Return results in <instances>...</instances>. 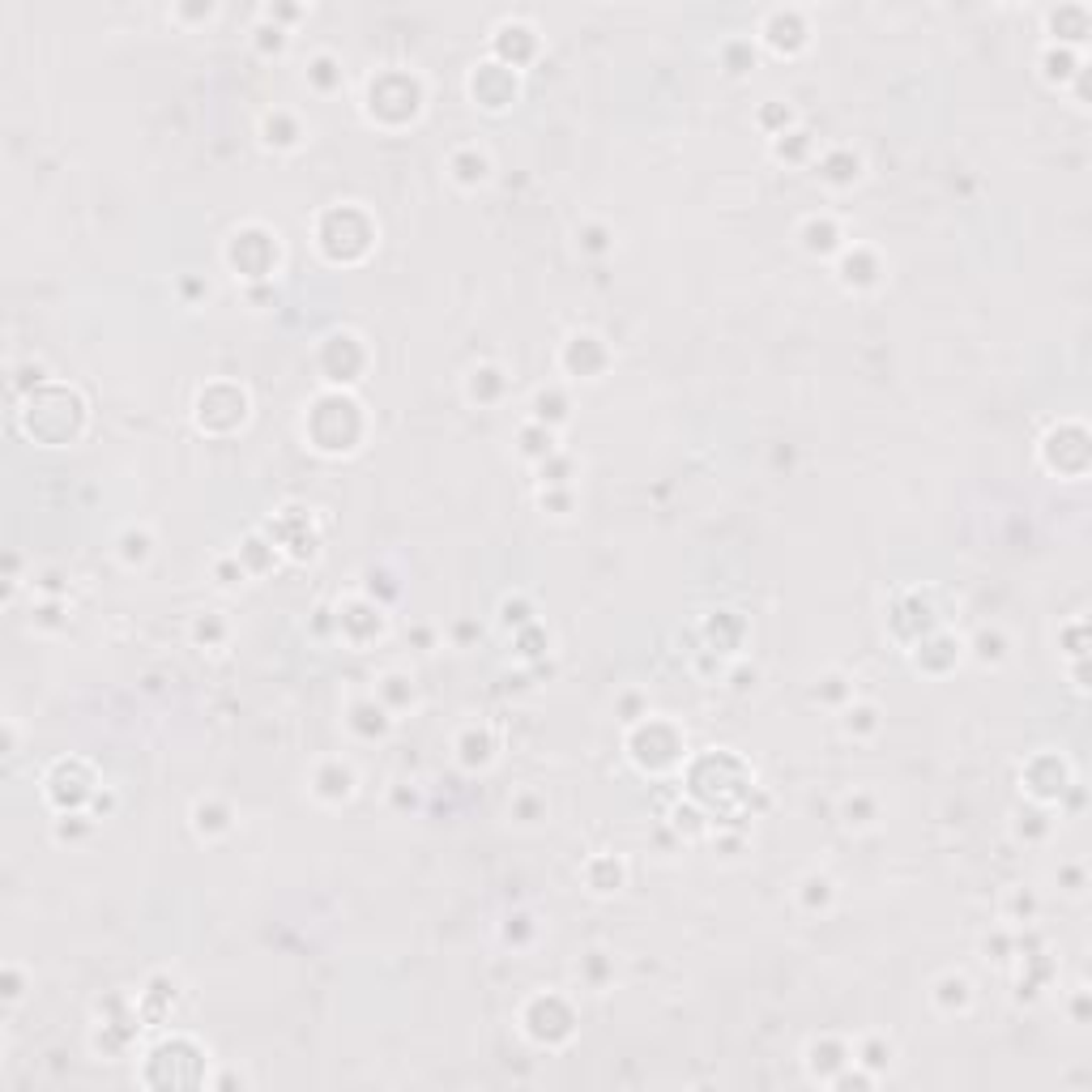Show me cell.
I'll use <instances>...</instances> for the list:
<instances>
[{
	"instance_id": "obj_1",
	"label": "cell",
	"mask_w": 1092,
	"mask_h": 1092,
	"mask_svg": "<svg viewBox=\"0 0 1092 1092\" xmlns=\"http://www.w3.org/2000/svg\"><path fill=\"white\" fill-rule=\"evenodd\" d=\"M418 103H423L418 81L405 78V73H384V78H376L367 85V112L384 124L393 120L389 112H397V124L414 120V116H418Z\"/></svg>"
},
{
	"instance_id": "obj_2",
	"label": "cell",
	"mask_w": 1092,
	"mask_h": 1092,
	"mask_svg": "<svg viewBox=\"0 0 1092 1092\" xmlns=\"http://www.w3.org/2000/svg\"><path fill=\"white\" fill-rule=\"evenodd\" d=\"M312 794H316L321 803H346V798L355 794V772L346 769V764H337V760H329V764L312 777Z\"/></svg>"
},
{
	"instance_id": "obj_3",
	"label": "cell",
	"mask_w": 1092,
	"mask_h": 1092,
	"mask_svg": "<svg viewBox=\"0 0 1092 1092\" xmlns=\"http://www.w3.org/2000/svg\"><path fill=\"white\" fill-rule=\"evenodd\" d=\"M858 171H862V162H858V154H850V150H832L828 159H819V180H824V184H832V188H845V184H853V180H858Z\"/></svg>"
},
{
	"instance_id": "obj_4",
	"label": "cell",
	"mask_w": 1092,
	"mask_h": 1092,
	"mask_svg": "<svg viewBox=\"0 0 1092 1092\" xmlns=\"http://www.w3.org/2000/svg\"><path fill=\"white\" fill-rule=\"evenodd\" d=\"M261 132H265V146H278V150H295V146H299V137H303V128L290 120L286 112H274V116H265Z\"/></svg>"
},
{
	"instance_id": "obj_5",
	"label": "cell",
	"mask_w": 1092,
	"mask_h": 1092,
	"mask_svg": "<svg viewBox=\"0 0 1092 1092\" xmlns=\"http://www.w3.org/2000/svg\"><path fill=\"white\" fill-rule=\"evenodd\" d=\"M803 243H807L811 252H819V256L837 252V248H841V235H837V222H832V218H811L807 227H803Z\"/></svg>"
},
{
	"instance_id": "obj_6",
	"label": "cell",
	"mask_w": 1092,
	"mask_h": 1092,
	"mask_svg": "<svg viewBox=\"0 0 1092 1092\" xmlns=\"http://www.w3.org/2000/svg\"><path fill=\"white\" fill-rule=\"evenodd\" d=\"M350 726L359 729L363 738H376V734H384V729H389V709H384V704H376V700H363V704H355Z\"/></svg>"
},
{
	"instance_id": "obj_7",
	"label": "cell",
	"mask_w": 1092,
	"mask_h": 1092,
	"mask_svg": "<svg viewBox=\"0 0 1092 1092\" xmlns=\"http://www.w3.org/2000/svg\"><path fill=\"white\" fill-rule=\"evenodd\" d=\"M452 180H457V184H465V188L483 184V180H486V159L478 154V150H457V154H452Z\"/></svg>"
},
{
	"instance_id": "obj_8",
	"label": "cell",
	"mask_w": 1092,
	"mask_h": 1092,
	"mask_svg": "<svg viewBox=\"0 0 1092 1092\" xmlns=\"http://www.w3.org/2000/svg\"><path fill=\"white\" fill-rule=\"evenodd\" d=\"M499 384H504L499 367H474V371H470V397H474V402H495Z\"/></svg>"
},
{
	"instance_id": "obj_9",
	"label": "cell",
	"mask_w": 1092,
	"mask_h": 1092,
	"mask_svg": "<svg viewBox=\"0 0 1092 1092\" xmlns=\"http://www.w3.org/2000/svg\"><path fill=\"white\" fill-rule=\"evenodd\" d=\"M803 900H807V909H828L832 905V879L828 875H807L803 879Z\"/></svg>"
},
{
	"instance_id": "obj_10",
	"label": "cell",
	"mask_w": 1092,
	"mask_h": 1092,
	"mask_svg": "<svg viewBox=\"0 0 1092 1092\" xmlns=\"http://www.w3.org/2000/svg\"><path fill=\"white\" fill-rule=\"evenodd\" d=\"M308 78L316 81L321 90H333V85L342 81V69L333 64V56H316V60H312V69H308Z\"/></svg>"
},
{
	"instance_id": "obj_11",
	"label": "cell",
	"mask_w": 1092,
	"mask_h": 1092,
	"mask_svg": "<svg viewBox=\"0 0 1092 1092\" xmlns=\"http://www.w3.org/2000/svg\"><path fill=\"white\" fill-rule=\"evenodd\" d=\"M461 760L474 769V764H486L491 760V738L486 734H470L465 743H461Z\"/></svg>"
},
{
	"instance_id": "obj_12",
	"label": "cell",
	"mask_w": 1092,
	"mask_h": 1092,
	"mask_svg": "<svg viewBox=\"0 0 1092 1092\" xmlns=\"http://www.w3.org/2000/svg\"><path fill=\"white\" fill-rule=\"evenodd\" d=\"M85 828H90V819H85V815H78V811L69 815V811H64V815L56 819V841H78Z\"/></svg>"
},
{
	"instance_id": "obj_13",
	"label": "cell",
	"mask_w": 1092,
	"mask_h": 1092,
	"mask_svg": "<svg viewBox=\"0 0 1092 1092\" xmlns=\"http://www.w3.org/2000/svg\"><path fill=\"white\" fill-rule=\"evenodd\" d=\"M124 564H146L150 555V533H124Z\"/></svg>"
},
{
	"instance_id": "obj_14",
	"label": "cell",
	"mask_w": 1092,
	"mask_h": 1092,
	"mask_svg": "<svg viewBox=\"0 0 1092 1092\" xmlns=\"http://www.w3.org/2000/svg\"><path fill=\"white\" fill-rule=\"evenodd\" d=\"M4 999L17 1003L22 999V981H17V969H4Z\"/></svg>"
},
{
	"instance_id": "obj_15",
	"label": "cell",
	"mask_w": 1092,
	"mask_h": 1092,
	"mask_svg": "<svg viewBox=\"0 0 1092 1092\" xmlns=\"http://www.w3.org/2000/svg\"><path fill=\"white\" fill-rule=\"evenodd\" d=\"M209 824L218 828V832H227V815H209ZM197 832H205V811L197 807Z\"/></svg>"
},
{
	"instance_id": "obj_16",
	"label": "cell",
	"mask_w": 1092,
	"mask_h": 1092,
	"mask_svg": "<svg viewBox=\"0 0 1092 1092\" xmlns=\"http://www.w3.org/2000/svg\"><path fill=\"white\" fill-rule=\"evenodd\" d=\"M585 243L598 252V248H607V235H602V231H589V240H585Z\"/></svg>"
}]
</instances>
